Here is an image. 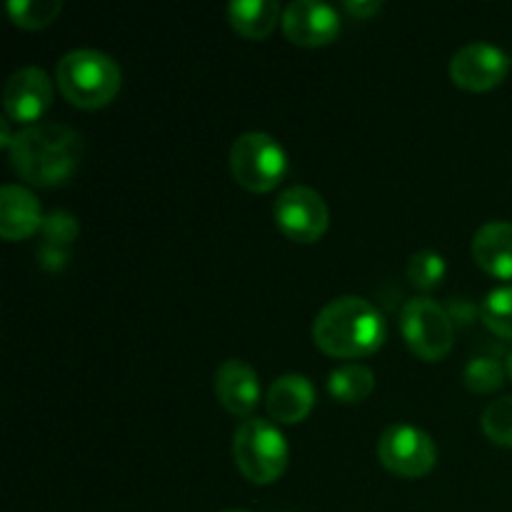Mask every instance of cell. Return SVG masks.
Masks as SVG:
<instances>
[{"label": "cell", "instance_id": "d4e9b609", "mask_svg": "<svg viewBox=\"0 0 512 512\" xmlns=\"http://www.w3.org/2000/svg\"><path fill=\"white\" fill-rule=\"evenodd\" d=\"M448 313H450V318L458 320V323L460 320H463V323H468V320L475 318V305L468 303V300H460V303L450 305Z\"/></svg>", "mask_w": 512, "mask_h": 512}, {"label": "cell", "instance_id": "8fae6325", "mask_svg": "<svg viewBox=\"0 0 512 512\" xmlns=\"http://www.w3.org/2000/svg\"><path fill=\"white\" fill-rule=\"evenodd\" d=\"M283 33L300 48H320L340 35V18L335 8L318 0H295L283 10Z\"/></svg>", "mask_w": 512, "mask_h": 512}, {"label": "cell", "instance_id": "603a6c76", "mask_svg": "<svg viewBox=\"0 0 512 512\" xmlns=\"http://www.w3.org/2000/svg\"><path fill=\"white\" fill-rule=\"evenodd\" d=\"M480 425H483V433L488 435L495 445L512 448V395L493 400V403L483 410Z\"/></svg>", "mask_w": 512, "mask_h": 512}, {"label": "cell", "instance_id": "8992f818", "mask_svg": "<svg viewBox=\"0 0 512 512\" xmlns=\"http://www.w3.org/2000/svg\"><path fill=\"white\" fill-rule=\"evenodd\" d=\"M400 330L408 348L425 363H438L453 350L455 320L433 298H410L400 310Z\"/></svg>", "mask_w": 512, "mask_h": 512}, {"label": "cell", "instance_id": "9a60e30c", "mask_svg": "<svg viewBox=\"0 0 512 512\" xmlns=\"http://www.w3.org/2000/svg\"><path fill=\"white\" fill-rule=\"evenodd\" d=\"M473 258L493 278L512 280V223H485L473 238Z\"/></svg>", "mask_w": 512, "mask_h": 512}, {"label": "cell", "instance_id": "ac0fdd59", "mask_svg": "<svg viewBox=\"0 0 512 512\" xmlns=\"http://www.w3.org/2000/svg\"><path fill=\"white\" fill-rule=\"evenodd\" d=\"M375 390V375L368 365L363 363H348L340 365L330 373L328 378V393L333 395L338 403L355 405L363 403L373 395Z\"/></svg>", "mask_w": 512, "mask_h": 512}, {"label": "cell", "instance_id": "5b68a950", "mask_svg": "<svg viewBox=\"0 0 512 512\" xmlns=\"http://www.w3.org/2000/svg\"><path fill=\"white\" fill-rule=\"evenodd\" d=\"M230 173L250 193H270L288 173L283 145L268 133H243L230 148Z\"/></svg>", "mask_w": 512, "mask_h": 512}, {"label": "cell", "instance_id": "44dd1931", "mask_svg": "<svg viewBox=\"0 0 512 512\" xmlns=\"http://www.w3.org/2000/svg\"><path fill=\"white\" fill-rule=\"evenodd\" d=\"M485 328L503 340H512V285L493 290L480 308Z\"/></svg>", "mask_w": 512, "mask_h": 512}, {"label": "cell", "instance_id": "3957f363", "mask_svg": "<svg viewBox=\"0 0 512 512\" xmlns=\"http://www.w3.org/2000/svg\"><path fill=\"white\" fill-rule=\"evenodd\" d=\"M55 80L70 105L83 110L105 108L123 85V73L110 55L93 48L70 50L55 68Z\"/></svg>", "mask_w": 512, "mask_h": 512}, {"label": "cell", "instance_id": "4316f807", "mask_svg": "<svg viewBox=\"0 0 512 512\" xmlns=\"http://www.w3.org/2000/svg\"><path fill=\"white\" fill-rule=\"evenodd\" d=\"M220 512H248V510H238V508H233V510H220Z\"/></svg>", "mask_w": 512, "mask_h": 512}, {"label": "cell", "instance_id": "5bb4252c", "mask_svg": "<svg viewBox=\"0 0 512 512\" xmlns=\"http://www.w3.org/2000/svg\"><path fill=\"white\" fill-rule=\"evenodd\" d=\"M265 405H268V415L273 423L298 425L313 413L315 388L305 375H280V378L268 388Z\"/></svg>", "mask_w": 512, "mask_h": 512}, {"label": "cell", "instance_id": "7402d4cb", "mask_svg": "<svg viewBox=\"0 0 512 512\" xmlns=\"http://www.w3.org/2000/svg\"><path fill=\"white\" fill-rule=\"evenodd\" d=\"M445 273H448V265L440 253L433 250H418V253L410 255L408 260V280L418 290H433L443 283Z\"/></svg>", "mask_w": 512, "mask_h": 512}, {"label": "cell", "instance_id": "ba28073f", "mask_svg": "<svg viewBox=\"0 0 512 512\" xmlns=\"http://www.w3.org/2000/svg\"><path fill=\"white\" fill-rule=\"evenodd\" d=\"M273 218L280 233L293 243H318L330 225V210L325 198L313 188L293 185L280 193L273 205Z\"/></svg>", "mask_w": 512, "mask_h": 512}, {"label": "cell", "instance_id": "cb8c5ba5", "mask_svg": "<svg viewBox=\"0 0 512 512\" xmlns=\"http://www.w3.org/2000/svg\"><path fill=\"white\" fill-rule=\"evenodd\" d=\"M345 10H348L350 15H355V18L365 20L373 18L375 13H380V10H383V3H378V0H348V3H345Z\"/></svg>", "mask_w": 512, "mask_h": 512}, {"label": "cell", "instance_id": "484cf974", "mask_svg": "<svg viewBox=\"0 0 512 512\" xmlns=\"http://www.w3.org/2000/svg\"><path fill=\"white\" fill-rule=\"evenodd\" d=\"M508 375H510V380H512V353L508 355Z\"/></svg>", "mask_w": 512, "mask_h": 512}, {"label": "cell", "instance_id": "277c9868", "mask_svg": "<svg viewBox=\"0 0 512 512\" xmlns=\"http://www.w3.org/2000/svg\"><path fill=\"white\" fill-rule=\"evenodd\" d=\"M288 440L273 420L248 418L235 428L233 460L253 485H270L288 468Z\"/></svg>", "mask_w": 512, "mask_h": 512}, {"label": "cell", "instance_id": "9c48e42d", "mask_svg": "<svg viewBox=\"0 0 512 512\" xmlns=\"http://www.w3.org/2000/svg\"><path fill=\"white\" fill-rule=\"evenodd\" d=\"M510 55L490 43L463 45L450 60V80L470 93L493 90L508 78Z\"/></svg>", "mask_w": 512, "mask_h": 512}, {"label": "cell", "instance_id": "ffe728a7", "mask_svg": "<svg viewBox=\"0 0 512 512\" xmlns=\"http://www.w3.org/2000/svg\"><path fill=\"white\" fill-rule=\"evenodd\" d=\"M63 10L60 0H10L8 13L15 25L25 30L48 28Z\"/></svg>", "mask_w": 512, "mask_h": 512}, {"label": "cell", "instance_id": "e0dca14e", "mask_svg": "<svg viewBox=\"0 0 512 512\" xmlns=\"http://www.w3.org/2000/svg\"><path fill=\"white\" fill-rule=\"evenodd\" d=\"M80 225L75 220V215H70L68 210H55L45 218L43 235L45 243L43 248L38 250L40 265L48 270H60L68 260V250L73 245V240L78 238Z\"/></svg>", "mask_w": 512, "mask_h": 512}, {"label": "cell", "instance_id": "4fadbf2b", "mask_svg": "<svg viewBox=\"0 0 512 512\" xmlns=\"http://www.w3.org/2000/svg\"><path fill=\"white\" fill-rule=\"evenodd\" d=\"M45 218L38 198L23 185L8 183L0 190V235L8 243L33 238L43 230Z\"/></svg>", "mask_w": 512, "mask_h": 512}, {"label": "cell", "instance_id": "7a4b0ae2", "mask_svg": "<svg viewBox=\"0 0 512 512\" xmlns=\"http://www.w3.org/2000/svg\"><path fill=\"white\" fill-rule=\"evenodd\" d=\"M385 318L370 300L343 295L325 305L313 323V340L325 355L358 360L378 353L385 343Z\"/></svg>", "mask_w": 512, "mask_h": 512}, {"label": "cell", "instance_id": "30bf717a", "mask_svg": "<svg viewBox=\"0 0 512 512\" xmlns=\"http://www.w3.org/2000/svg\"><path fill=\"white\" fill-rule=\"evenodd\" d=\"M53 83L48 73L35 65L15 70L5 83L3 105L8 120H15L20 125H35V120L43 118L53 105Z\"/></svg>", "mask_w": 512, "mask_h": 512}, {"label": "cell", "instance_id": "2e32d148", "mask_svg": "<svg viewBox=\"0 0 512 512\" xmlns=\"http://www.w3.org/2000/svg\"><path fill=\"white\" fill-rule=\"evenodd\" d=\"M283 10L275 0H233L228 5V20L240 38L265 40L283 23Z\"/></svg>", "mask_w": 512, "mask_h": 512}, {"label": "cell", "instance_id": "52a82bcc", "mask_svg": "<svg viewBox=\"0 0 512 512\" xmlns=\"http://www.w3.org/2000/svg\"><path fill=\"white\" fill-rule=\"evenodd\" d=\"M378 460L388 473L405 480L425 478L438 463V445L425 430L395 423L378 440Z\"/></svg>", "mask_w": 512, "mask_h": 512}, {"label": "cell", "instance_id": "6da1fadb", "mask_svg": "<svg viewBox=\"0 0 512 512\" xmlns=\"http://www.w3.org/2000/svg\"><path fill=\"white\" fill-rule=\"evenodd\" d=\"M8 153L20 178L40 188H55L78 170L83 160V138L68 125L35 123L13 135Z\"/></svg>", "mask_w": 512, "mask_h": 512}, {"label": "cell", "instance_id": "d6986e66", "mask_svg": "<svg viewBox=\"0 0 512 512\" xmlns=\"http://www.w3.org/2000/svg\"><path fill=\"white\" fill-rule=\"evenodd\" d=\"M505 373H508V365L500 363L498 358H493V355H478V358H473L465 365L463 383L473 393L490 395L503 388Z\"/></svg>", "mask_w": 512, "mask_h": 512}, {"label": "cell", "instance_id": "7c38bea8", "mask_svg": "<svg viewBox=\"0 0 512 512\" xmlns=\"http://www.w3.org/2000/svg\"><path fill=\"white\" fill-rule=\"evenodd\" d=\"M215 398L230 415L250 418L260 403L258 373L243 360H225L215 370Z\"/></svg>", "mask_w": 512, "mask_h": 512}]
</instances>
